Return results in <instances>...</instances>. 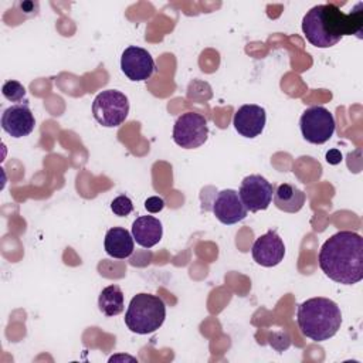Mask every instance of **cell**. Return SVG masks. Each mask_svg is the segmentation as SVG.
<instances>
[{
    "instance_id": "4",
    "label": "cell",
    "mask_w": 363,
    "mask_h": 363,
    "mask_svg": "<svg viewBox=\"0 0 363 363\" xmlns=\"http://www.w3.org/2000/svg\"><path fill=\"white\" fill-rule=\"evenodd\" d=\"M166 318V305L162 298L152 294L135 295L125 313L128 329L138 335H147L157 330Z\"/></svg>"
},
{
    "instance_id": "18",
    "label": "cell",
    "mask_w": 363,
    "mask_h": 363,
    "mask_svg": "<svg viewBox=\"0 0 363 363\" xmlns=\"http://www.w3.org/2000/svg\"><path fill=\"white\" fill-rule=\"evenodd\" d=\"M1 94L11 102H21L26 96V88L16 79H9L1 86Z\"/></svg>"
},
{
    "instance_id": "17",
    "label": "cell",
    "mask_w": 363,
    "mask_h": 363,
    "mask_svg": "<svg viewBox=\"0 0 363 363\" xmlns=\"http://www.w3.org/2000/svg\"><path fill=\"white\" fill-rule=\"evenodd\" d=\"M98 308L102 315L112 318L123 311V292L118 285L104 288L98 298Z\"/></svg>"
},
{
    "instance_id": "6",
    "label": "cell",
    "mask_w": 363,
    "mask_h": 363,
    "mask_svg": "<svg viewBox=\"0 0 363 363\" xmlns=\"http://www.w3.org/2000/svg\"><path fill=\"white\" fill-rule=\"evenodd\" d=\"M299 126L306 142L322 145L333 136L336 123L329 109L325 106H311L301 115Z\"/></svg>"
},
{
    "instance_id": "13",
    "label": "cell",
    "mask_w": 363,
    "mask_h": 363,
    "mask_svg": "<svg viewBox=\"0 0 363 363\" xmlns=\"http://www.w3.org/2000/svg\"><path fill=\"white\" fill-rule=\"evenodd\" d=\"M267 122L265 109L259 105L245 104L237 109L233 118L235 130L244 138H257L262 133Z\"/></svg>"
},
{
    "instance_id": "8",
    "label": "cell",
    "mask_w": 363,
    "mask_h": 363,
    "mask_svg": "<svg viewBox=\"0 0 363 363\" xmlns=\"http://www.w3.org/2000/svg\"><path fill=\"white\" fill-rule=\"evenodd\" d=\"M275 187L261 174H250L242 179L238 194L247 210L257 213L267 210L272 201Z\"/></svg>"
},
{
    "instance_id": "7",
    "label": "cell",
    "mask_w": 363,
    "mask_h": 363,
    "mask_svg": "<svg viewBox=\"0 0 363 363\" xmlns=\"http://www.w3.org/2000/svg\"><path fill=\"white\" fill-rule=\"evenodd\" d=\"M208 136L207 121L196 112L182 113L173 126V140L183 149H196L201 146Z\"/></svg>"
},
{
    "instance_id": "1",
    "label": "cell",
    "mask_w": 363,
    "mask_h": 363,
    "mask_svg": "<svg viewBox=\"0 0 363 363\" xmlns=\"http://www.w3.org/2000/svg\"><path fill=\"white\" fill-rule=\"evenodd\" d=\"M302 31L306 40L318 48L336 45L345 35L363 33V3H357L349 14H345L336 4H318L302 18Z\"/></svg>"
},
{
    "instance_id": "11",
    "label": "cell",
    "mask_w": 363,
    "mask_h": 363,
    "mask_svg": "<svg viewBox=\"0 0 363 363\" xmlns=\"http://www.w3.org/2000/svg\"><path fill=\"white\" fill-rule=\"evenodd\" d=\"M251 254L257 264L267 268L275 267L284 259L285 244L275 230H269L254 241Z\"/></svg>"
},
{
    "instance_id": "10",
    "label": "cell",
    "mask_w": 363,
    "mask_h": 363,
    "mask_svg": "<svg viewBox=\"0 0 363 363\" xmlns=\"http://www.w3.org/2000/svg\"><path fill=\"white\" fill-rule=\"evenodd\" d=\"M211 210L216 218L220 223L227 225L242 221L248 214V210L242 204L238 191L233 189H225L218 191L214 197Z\"/></svg>"
},
{
    "instance_id": "2",
    "label": "cell",
    "mask_w": 363,
    "mask_h": 363,
    "mask_svg": "<svg viewBox=\"0 0 363 363\" xmlns=\"http://www.w3.org/2000/svg\"><path fill=\"white\" fill-rule=\"evenodd\" d=\"M319 267L332 281L353 285L363 279V238L354 231H337L319 251Z\"/></svg>"
},
{
    "instance_id": "20",
    "label": "cell",
    "mask_w": 363,
    "mask_h": 363,
    "mask_svg": "<svg viewBox=\"0 0 363 363\" xmlns=\"http://www.w3.org/2000/svg\"><path fill=\"white\" fill-rule=\"evenodd\" d=\"M163 207H164V200L157 196H152L145 201V208L149 213H159L163 210Z\"/></svg>"
},
{
    "instance_id": "5",
    "label": "cell",
    "mask_w": 363,
    "mask_h": 363,
    "mask_svg": "<svg viewBox=\"0 0 363 363\" xmlns=\"http://www.w3.org/2000/svg\"><path fill=\"white\" fill-rule=\"evenodd\" d=\"M129 113V101L125 94L116 89L99 92L92 102L95 121L105 128H116L125 122Z\"/></svg>"
},
{
    "instance_id": "9",
    "label": "cell",
    "mask_w": 363,
    "mask_h": 363,
    "mask_svg": "<svg viewBox=\"0 0 363 363\" xmlns=\"http://www.w3.org/2000/svg\"><path fill=\"white\" fill-rule=\"evenodd\" d=\"M121 69L130 81H146L156 69L153 57L142 47L129 45L121 57Z\"/></svg>"
},
{
    "instance_id": "16",
    "label": "cell",
    "mask_w": 363,
    "mask_h": 363,
    "mask_svg": "<svg viewBox=\"0 0 363 363\" xmlns=\"http://www.w3.org/2000/svg\"><path fill=\"white\" fill-rule=\"evenodd\" d=\"M274 204L278 210L285 213H298L306 200L305 193L291 183H282L274 191Z\"/></svg>"
},
{
    "instance_id": "12",
    "label": "cell",
    "mask_w": 363,
    "mask_h": 363,
    "mask_svg": "<svg viewBox=\"0 0 363 363\" xmlns=\"http://www.w3.org/2000/svg\"><path fill=\"white\" fill-rule=\"evenodd\" d=\"M35 119L27 102L7 108L1 115V129L11 138H23L34 130Z\"/></svg>"
},
{
    "instance_id": "14",
    "label": "cell",
    "mask_w": 363,
    "mask_h": 363,
    "mask_svg": "<svg viewBox=\"0 0 363 363\" xmlns=\"http://www.w3.org/2000/svg\"><path fill=\"white\" fill-rule=\"evenodd\" d=\"M132 235L140 247L152 248L162 240V223L153 216H140L132 224Z\"/></svg>"
},
{
    "instance_id": "15",
    "label": "cell",
    "mask_w": 363,
    "mask_h": 363,
    "mask_svg": "<svg viewBox=\"0 0 363 363\" xmlns=\"http://www.w3.org/2000/svg\"><path fill=\"white\" fill-rule=\"evenodd\" d=\"M133 235L123 227H112L105 234L104 247L109 257L125 259L132 255L135 250Z\"/></svg>"
},
{
    "instance_id": "22",
    "label": "cell",
    "mask_w": 363,
    "mask_h": 363,
    "mask_svg": "<svg viewBox=\"0 0 363 363\" xmlns=\"http://www.w3.org/2000/svg\"><path fill=\"white\" fill-rule=\"evenodd\" d=\"M20 6H21V10L26 11V13H30V11H34V10L38 9V4L33 3V1H24Z\"/></svg>"
},
{
    "instance_id": "19",
    "label": "cell",
    "mask_w": 363,
    "mask_h": 363,
    "mask_svg": "<svg viewBox=\"0 0 363 363\" xmlns=\"http://www.w3.org/2000/svg\"><path fill=\"white\" fill-rule=\"evenodd\" d=\"M111 210L115 216L125 217L133 211V203L126 194H121L112 200Z\"/></svg>"
},
{
    "instance_id": "3",
    "label": "cell",
    "mask_w": 363,
    "mask_h": 363,
    "mask_svg": "<svg viewBox=\"0 0 363 363\" xmlns=\"http://www.w3.org/2000/svg\"><path fill=\"white\" fill-rule=\"evenodd\" d=\"M296 322L303 336L315 342H325L340 329L342 312L335 301L316 296L298 306Z\"/></svg>"
},
{
    "instance_id": "21",
    "label": "cell",
    "mask_w": 363,
    "mask_h": 363,
    "mask_svg": "<svg viewBox=\"0 0 363 363\" xmlns=\"http://www.w3.org/2000/svg\"><path fill=\"white\" fill-rule=\"evenodd\" d=\"M342 153L337 149H330L329 152H326V162L329 164H339L342 162Z\"/></svg>"
}]
</instances>
